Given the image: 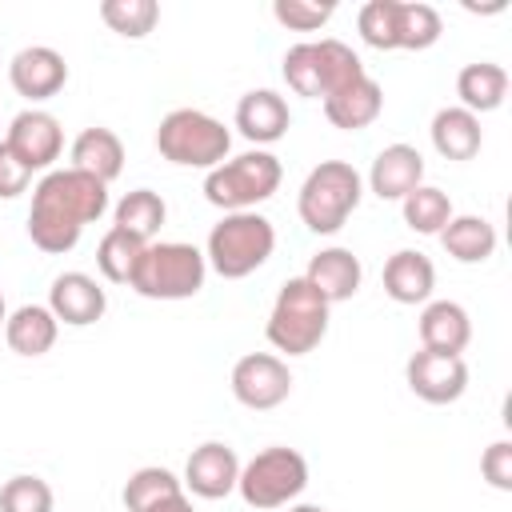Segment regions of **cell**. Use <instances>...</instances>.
Instances as JSON below:
<instances>
[{"label":"cell","mask_w":512,"mask_h":512,"mask_svg":"<svg viewBox=\"0 0 512 512\" xmlns=\"http://www.w3.org/2000/svg\"><path fill=\"white\" fill-rule=\"evenodd\" d=\"M108 208V184L76 172V168H56L32 188V208H28V236L40 252H72L80 244L84 224L100 220Z\"/></svg>","instance_id":"cell-1"},{"label":"cell","mask_w":512,"mask_h":512,"mask_svg":"<svg viewBox=\"0 0 512 512\" xmlns=\"http://www.w3.org/2000/svg\"><path fill=\"white\" fill-rule=\"evenodd\" d=\"M204 276H208V260L196 244L152 240L144 244L128 288H136L144 300H188L204 288Z\"/></svg>","instance_id":"cell-2"},{"label":"cell","mask_w":512,"mask_h":512,"mask_svg":"<svg viewBox=\"0 0 512 512\" xmlns=\"http://www.w3.org/2000/svg\"><path fill=\"white\" fill-rule=\"evenodd\" d=\"M364 196V180L348 160H320L304 184H300V220L316 232V236H332L344 228V220L356 212Z\"/></svg>","instance_id":"cell-3"},{"label":"cell","mask_w":512,"mask_h":512,"mask_svg":"<svg viewBox=\"0 0 512 512\" xmlns=\"http://www.w3.org/2000/svg\"><path fill=\"white\" fill-rule=\"evenodd\" d=\"M328 300L304 280V276H292L280 284L276 292V304H272V316H268V344L276 352H288V356H308L324 332H328Z\"/></svg>","instance_id":"cell-4"},{"label":"cell","mask_w":512,"mask_h":512,"mask_svg":"<svg viewBox=\"0 0 512 512\" xmlns=\"http://www.w3.org/2000/svg\"><path fill=\"white\" fill-rule=\"evenodd\" d=\"M276 248V228L260 212H224V220L208 232L204 260L224 276V280H244L252 276Z\"/></svg>","instance_id":"cell-5"},{"label":"cell","mask_w":512,"mask_h":512,"mask_svg":"<svg viewBox=\"0 0 512 512\" xmlns=\"http://www.w3.org/2000/svg\"><path fill=\"white\" fill-rule=\"evenodd\" d=\"M156 148L164 160H172L180 168L212 172L216 164H224V156L232 148V132L200 108H172L156 128Z\"/></svg>","instance_id":"cell-6"},{"label":"cell","mask_w":512,"mask_h":512,"mask_svg":"<svg viewBox=\"0 0 512 512\" xmlns=\"http://www.w3.org/2000/svg\"><path fill=\"white\" fill-rule=\"evenodd\" d=\"M280 176H284L280 160L264 148H252L244 156L216 164L204 176V196H208V204H216L224 212H252L280 188Z\"/></svg>","instance_id":"cell-7"},{"label":"cell","mask_w":512,"mask_h":512,"mask_svg":"<svg viewBox=\"0 0 512 512\" xmlns=\"http://www.w3.org/2000/svg\"><path fill=\"white\" fill-rule=\"evenodd\" d=\"M304 488H308V460L296 448H284V444L256 452L240 468V480H236V492L244 496V504L260 508V512L292 504Z\"/></svg>","instance_id":"cell-8"},{"label":"cell","mask_w":512,"mask_h":512,"mask_svg":"<svg viewBox=\"0 0 512 512\" xmlns=\"http://www.w3.org/2000/svg\"><path fill=\"white\" fill-rule=\"evenodd\" d=\"M292 392V372L280 356L272 352H248L232 364V396L244 404V408H276L284 404Z\"/></svg>","instance_id":"cell-9"},{"label":"cell","mask_w":512,"mask_h":512,"mask_svg":"<svg viewBox=\"0 0 512 512\" xmlns=\"http://www.w3.org/2000/svg\"><path fill=\"white\" fill-rule=\"evenodd\" d=\"M4 144L12 148V156H16L28 172H44V168H52V160H56L60 148H64V128H60V120H56L52 112L24 108L20 116H12Z\"/></svg>","instance_id":"cell-10"},{"label":"cell","mask_w":512,"mask_h":512,"mask_svg":"<svg viewBox=\"0 0 512 512\" xmlns=\"http://www.w3.org/2000/svg\"><path fill=\"white\" fill-rule=\"evenodd\" d=\"M404 376H408V388L420 400H428V404H452L468 388V364L460 356L428 352V348H420V352L408 356Z\"/></svg>","instance_id":"cell-11"},{"label":"cell","mask_w":512,"mask_h":512,"mask_svg":"<svg viewBox=\"0 0 512 512\" xmlns=\"http://www.w3.org/2000/svg\"><path fill=\"white\" fill-rule=\"evenodd\" d=\"M236 480H240V460L228 444L220 440H208L200 448H192L188 464H184V488L200 500H220L228 492H236Z\"/></svg>","instance_id":"cell-12"},{"label":"cell","mask_w":512,"mask_h":512,"mask_svg":"<svg viewBox=\"0 0 512 512\" xmlns=\"http://www.w3.org/2000/svg\"><path fill=\"white\" fill-rule=\"evenodd\" d=\"M8 80L20 96L28 100H52L64 84H68V64L56 48L48 44H32V48H20L8 64Z\"/></svg>","instance_id":"cell-13"},{"label":"cell","mask_w":512,"mask_h":512,"mask_svg":"<svg viewBox=\"0 0 512 512\" xmlns=\"http://www.w3.org/2000/svg\"><path fill=\"white\" fill-rule=\"evenodd\" d=\"M104 308H108V296L88 272H60L52 280V288H48V312L60 324L88 328V324H96L104 316Z\"/></svg>","instance_id":"cell-14"},{"label":"cell","mask_w":512,"mask_h":512,"mask_svg":"<svg viewBox=\"0 0 512 512\" xmlns=\"http://www.w3.org/2000/svg\"><path fill=\"white\" fill-rule=\"evenodd\" d=\"M288 124H292L288 100L280 92H272V88H252L236 104V128L252 144H276L288 132Z\"/></svg>","instance_id":"cell-15"},{"label":"cell","mask_w":512,"mask_h":512,"mask_svg":"<svg viewBox=\"0 0 512 512\" xmlns=\"http://www.w3.org/2000/svg\"><path fill=\"white\" fill-rule=\"evenodd\" d=\"M420 184H424V156L412 144L380 148V156L372 160V172H368V188L380 200H404Z\"/></svg>","instance_id":"cell-16"},{"label":"cell","mask_w":512,"mask_h":512,"mask_svg":"<svg viewBox=\"0 0 512 512\" xmlns=\"http://www.w3.org/2000/svg\"><path fill=\"white\" fill-rule=\"evenodd\" d=\"M304 280H308L328 304H340V300H352V296L360 292L364 268H360V260H356L348 248H320V252L308 260Z\"/></svg>","instance_id":"cell-17"},{"label":"cell","mask_w":512,"mask_h":512,"mask_svg":"<svg viewBox=\"0 0 512 512\" xmlns=\"http://www.w3.org/2000/svg\"><path fill=\"white\" fill-rule=\"evenodd\" d=\"M436 288V268L424 252L416 248H400L388 256L384 264V292L396 300V304H428Z\"/></svg>","instance_id":"cell-18"},{"label":"cell","mask_w":512,"mask_h":512,"mask_svg":"<svg viewBox=\"0 0 512 512\" xmlns=\"http://www.w3.org/2000/svg\"><path fill=\"white\" fill-rule=\"evenodd\" d=\"M472 340V320L456 300H428L420 312V344L428 352L460 356Z\"/></svg>","instance_id":"cell-19"},{"label":"cell","mask_w":512,"mask_h":512,"mask_svg":"<svg viewBox=\"0 0 512 512\" xmlns=\"http://www.w3.org/2000/svg\"><path fill=\"white\" fill-rule=\"evenodd\" d=\"M320 104H324V116H328L336 128L360 132V128H368V124L384 112V92H380V84H376L372 76H360V80H352L348 88L332 92V96L320 100Z\"/></svg>","instance_id":"cell-20"},{"label":"cell","mask_w":512,"mask_h":512,"mask_svg":"<svg viewBox=\"0 0 512 512\" xmlns=\"http://www.w3.org/2000/svg\"><path fill=\"white\" fill-rule=\"evenodd\" d=\"M72 168L100 180V184H112L124 168V144L112 128H84L76 140H72Z\"/></svg>","instance_id":"cell-21"},{"label":"cell","mask_w":512,"mask_h":512,"mask_svg":"<svg viewBox=\"0 0 512 512\" xmlns=\"http://www.w3.org/2000/svg\"><path fill=\"white\" fill-rule=\"evenodd\" d=\"M60 320L48 312V304H20L4 320V340L16 356H44L56 344Z\"/></svg>","instance_id":"cell-22"},{"label":"cell","mask_w":512,"mask_h":512,"mask_svg":"<svg viewBox=\"0 0 512 512\" xmlns=\"http://www.w3.org/2000/svg\"><path fill=\"white\" fill-rule=\"evenodd\" d=\"M432 148L444 156V160H472L480 152V116H472L468 108H440L432 116Z\"/></svg>","instance_id":"cell-23"},{"label":"cell","mask_w":512,"mask_h":512,"mask_svg":"<svg viewBox=\"0 0 512 512\" xmlns=\"http://www.w3.org/2000/svg\"><path fill=\"white\" fill-rule=\"evenodd\" d=\"M456 96H460V108H468L472 116L480 112H496L508 96V72L492 60H480V64H464L460 76H456Z\"/></svg>","instance_id":"cell-24"},{"label":"cell","mask_w":512,"mask_h":512,"mask_svg":"<svg viewBox=\"0 0 512 512\" xmlns=\"http://www.w3.org/2000/svg\"><path fill=\"white\" fill-rule=\"evenodd\" d=\"M440 244L460 264H484L496 252V228L484 216H452L440 228Z\"/></svg>","instance_id":"cell-25"},{"label":"cell","mask_w":512,"mask_h":512,"mask_svg":"<svg viewBox=\"0 0 512 512\" xmlns=\"http://www.w3.org/2000/svg\"><path fill=\"white\" fill-rule=\"evenodd\" d=\"M312 60H316V80H320V100H328L332 92L348 88L352 80L368 76L360 56L344 44V40H312Z\"/></svg>","instance_id":"cell-26"},{"label":"cell","mask_w":512,"mask_h":512,"mask_svg":"<svg viewBox=\"0 0 512 512\" xmlns=\"http://www.w3.org/2000/svg\"><path fill=\"white\" fill-rule=\"evenodd\" d=\"M116 224L112 228H120V232H128V236H136V240H144V244H152V236L164 228V216H168V204L152 192V188H136V192H124L120 196V204H116Z\"/></svg>","instance_id":"cell-27"},{"label":"cell","mask_w":512,"mask_h":512,"mask_svg":"<svg viewBox=\"0 0 512 512\" xmlns=\"http://www.w3.org/2000/svg\"><path fill=\"white\" fill-rule=\"evenodd\" d=\"M400 208H404V224H408L412 232H420V236H440V228L456 216L448 192H440V188H432V184H420L416 192H408V196L400 200Z\"/></svg>","instance_id":"cell-28"},{"label":"cell","mask_w":512,"mask_h":512,"mask_svg":"<svg viewBox=\"0 0 512 512\" xmlns=\"http://www.w3.org/2000/svg\"><path fill=\"white\" fill-rule=\"evenodd\" d=\"M440 32H444V24H440V12L432 4L400 0V8H396V48H408V52L432 48L440 40Z\"/></svg>","instance_id":"cell-29"},{"label":"cell","mask_w":512,"mask_h":512,"mask_svg":"<svg viewBox=\"0 0 512 512\" xmlns=\"http://www.w3.org/2000/svg\"><path fill=\"white\" fill-rule=\"evenodd\" d=\"M140 252H144V240H136V236L120 232V228H108L104 240H100V248H96V268L104 272V280L128 284L132 272H136Z\"/></svg>","instance_id":"cell-30"},{"label":"cell","mask_w":512,"mask_h":512,"mask_svg":"<svg viewBox=\"0 0 512 512\" xmlns=\"http://www.w3.org/2000/svg\"><path fill=\"white\" fill-rule=\"evenodd\" d=\"M176 492H184L180 480L168 468L148 464V468H136L128 476V484H124V508L128 512H144V508H152V504H160V500H168Z\"/></svg>","instance_id":"cell-31"},{"label":"cell","mask_w":512,"mask_h":512,"mask_svg":"<svg viewBox=\"0 0 512 512\" xmlns=\"http://www.w3.org/2000/svg\"><path fill=\"white\" fill-rule=\"evenodd\" d=\"M100 20H104L112 32H120V36H128V40H140V36H148V32L156 28L160 4H156V0H104V4H100Z\"/></svg>","instance_id":"cell-32"},{"label":"cell","mask_w":512,"mask_h":512,"mask_svg":"<svg viewBox=\"0 0 512 512\" xmlns=\"http://www.w3.org/2000/svg\"><path fill=\"white\" fill-rule=\"evenodd\" d=\"M396 8L400 0H368L356 16V28L364 36V44L380 48V52H392L396 48Z\"/></svg>","instance_id":"cell-33"},{"label":"cell","mask_w":512,"mask_h":512,"mask_svg":"<svg viewBox=\"0 0 512 512\" xmlns=\"http://www.w3.org/2000/svg\"><path fill=\"white\" fill-rule=\"evenodd\" d=\"M0 512H52V488L40 476H12L0 488Z\"/></svg>","instance_id":"cell-34"},{"label":"cell","mask_w":512,"mask_h":512,"mask_svg":"<svg viewBox=\"0 0 512 512\" xmlns=\"http://www.w3.org/2000/svg\"><path fill=\"white\" fill-rule=\"evenodd\" d=\"M332 12H336L332 0H324V4H316V0H276L272 4V16L292 32H316L332 20Z\"/></svg>","instance_id":"cell-35"},{"label":"cell","mask_w":512,"mask_h":512,"mask_svg":"<svg viewBox=\"0 0 512 512\" xmlns=\"http://www.w3.org/2000/svg\"><path fill=\"white\" fill-rule=\"evenodd\" d=\"M284 80H288V88L296 92V96H312V100H320V80H316V60H312V40L308 44H292L288 52H284Z\"/></svg>","instance_id":"cell-36"},{"label":"cell","mask_w":512,"mask_h":512,"mask_svg":"<svg viewBox=\"0 0 512 512\" xmlns=\"http://www.w3.org/2000/svg\"><path fill=\"white\" fill-rule=\"evenodd\" d=\"M480 472H484V480H488L492 488L512 492V444H508V440L488 444L484 456H480Z\"/></svg>","instance_id":"cell-37"},{"label":"cell","mask_w":512,"mask_h":512,"mask_svg":"<svg viewBox=\"0 0 512 512\" xmlns=\"http://www.w3.org/2000/svg\"><path fill=\"white\" fill-rule=\"evenodd\" d=\"M28 180H32V172L12 156V148L0 140V200H12V196H20L24 188H28Z\"/></svg>","instance_id":"cell-38"},{"label":"cell","mask_w":512,"mask_h":512,"mask_svg":"<svg viewBox=\"0 0 512 512\" xmlns=\"http://www.w3.org/2000/svg\"><path fill=\"white\" fill-rule=\"evenodd\" d=\"M144 512H192V500L184 492H176V496H168V500H160V504H152Z\"/></svg>","instance_id":"cell-39"},{"label":"cell","mask_w":512,"mask_h":512,"mask_svg":"<svg viewBox=\"0 0 512 512\" xmlns=\"http://www.w3.org/2000/svg\"><path fill=\"white\" fill-rule=\"evenodd\" d=\"M288 512H324L320 504H296V508H288Z\"/></svg>","instance_id":"cell-40"},{"label":"cell","mask_w":512,"mask_h":512,"mask_svg":"<svg viewBox=\"0 0 512 512\" xmlns=\"http://www.w3.org/2000/svg\"><path fill=\"white\" fill-rule=\"evenodd\" d=\"M8 320V308H4V296H0V324Z\"/></svg>","instance_id":"cell-41"}]
</instances>
